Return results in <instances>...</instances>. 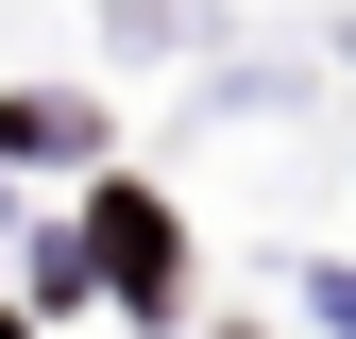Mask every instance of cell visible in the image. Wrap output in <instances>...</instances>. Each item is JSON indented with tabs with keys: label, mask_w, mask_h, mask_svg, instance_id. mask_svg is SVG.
Instances as JSON below:
<instances>
[{
	"label": "cell",
	"mask_w": 356,
	"mask_h": 339,
	"mask_svg": "<svg viewBox=\"0 0 356 339\" xmlns=\"http://www.w3.org/2000/svg\"><path fill=\"white\" fill-rule=\"evenodd\" d=\"M102 272L136 288V306H170V221H153L136 187H102Z\"/></svg>",
	"instance_id": "cell-1"
}]
</instances>
